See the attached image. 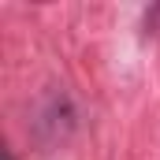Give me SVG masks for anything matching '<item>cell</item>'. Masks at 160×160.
Masks as SVG:
<instances>
[{
    "label": "cell",
    "mask_w": 160,
    "mask_h": 160,
    "mask_svg": "<svg viewBox=\"0 0 160 160\" xmlns=\"http://www.w3.org/2000/svg\"><path fill=\"white\" fill-rule=\"evenodd\" d=\"M145 34L149 38H160V4H153L145 11Z\"/></svg>",
    "instance_id": "cell-1"
}]
</instances>
